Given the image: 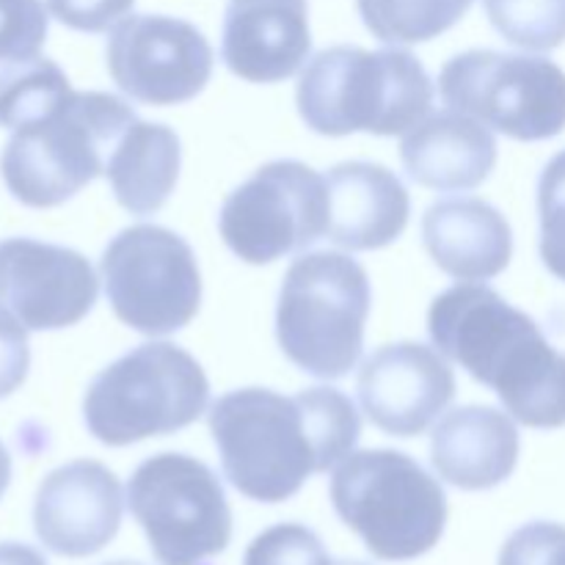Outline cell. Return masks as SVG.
<instances>
[{"instance_id": "obj_5", "label": "cell", "mask_w": 565, "mask_h": 565, "mask_svg": "<svg viewBox=\"0 0 565 565\" xmlns=\"http://www.w3.org/2000/svg\"><path fill=\"white\" fill-rule=\"evenodd\" d=\"M331 505L379 561H417L445 535V489L406 452L342 458L331 475Z\"/></svg>"}, {"instance_id": "obj_30", "label": "cell", "mask_w": 565, "mask_h": 565, "mask_svg": "<svg viewBox=\"0 0 565 565\" xmlns=\"http://www.w3.org/2000/svg\"><path fill=\"white\" fill-rule=\"evenodd\" d=\"M25 326L0 309V401L22 386L31 370V348H28Z\"/></svg>"}, {"instance_id": "obj_27", "label": "cell", "mask_w": 565, "mask_h": 565, "mask_svg": "<svg viewBox=\"0 0 565 565\" xmlns=\"http://www.w3.org/2000/svg\"><path fill=\"white\" fill-rule=\"evenodd\" d=\"M47 39V9L42 0H0V64L39 55Z\"/></svg>"}, {"instance_id": "obj_25", "label": "cell", "mask_w": 565, "mask_h": 565, "mask_svg": "<svg viewBox=\"0 0 565 565\" xmlns=\"http://www.w3.org/2000/svg\"><path fill=\"white\" fill-rule=\"evenodd\" d=\"M318 533L303 524H274L248 544L243 565H334Z\"/></svg>"}, {"instance_id": "obj_26", "label": "cell", "mask_w": 565, "mask_h": 565, "mask_svg": "<svg viewBox=\"0 0 565 565\" xmlns=\"http://www.w3.org/2000/svg\"><path fill=\"white\" fill-rule=\"evenodd\" d=\"M541 259L565 281V149L544 166L539 180Z\"/></svg>"}, {"instance_id": "obj_18", "label": "cell", "mask_w": 565, "mask_h": 565, "mask_svg": "<svg viewBox=\"0 0 565 565\" xmlns=\"http://www.w3.org/2000/svg\"><path fill=\"white\" fill-rule=\"evenodd\" d=\"M430 463L445 483L461 491L494 489L519 463L516 425L500 408H452L430 434Z\"/></svg>"}, {"instance_id": "obj_3", "label": "cell", "mask_w": 565, "mask_h": 565, "mask_svg": "<svg viewBox=\"0 0 565 565\" xmlns=\"http://www.w3.org/2000/svg\"><path fill=\"white\" fill-rule=\"evenodd\" d=\"M296 103L309 130L320 136H403L430 114L434 83L408 50L337 44L307 61Z\"/></svg>"}, {"instance_id": "obj_22", "label": "cell", "mask_w": 565, "mask_h": 565, "mask_svg": "<svg viewBox=\"0 0 565 565\" xmlns=\"http://www.w3.org/2000/svg\"><path fill=\"white\" fill-rule=\"evenodd\" d=\"M70 94V77L55 61L33 55V58L3 64L0 66V125L11 132L20 130L53 114Z\"/></svg>"}, {"instance_id": "obj_34", "label": "cell", "mask_w": 565, "mask_h": 565, "mask_svg": "<svg viewBox=\"0 0 565 565\" xmlns=\"http://www.w3.org/2000/svg\"><path fill=\"white\" fill-rule=\"evenodd\" d=\"M334 565H367V563H356V561H337Z\"/></svg>"}, {"instance_id": "obj_14", "label": "cell", "mask_w": 565, "mask_h": 565, "mask_svg": "<svg viewBox=\"0 0 565 565\" xmlns=\"http://www.w3.org/2000/svg\"><path fill=\"white\" fill-rule=\"evenodd\" d=\"M359 403L375 428L397 439L428 430L456 397V373L445 353L419 342L384 345L362 364Z\"/></svg>"}, {"instance_id": "obj_2", "label": "cell", "mask_w": 565, "mask_h": 565, "mask_svg": "<svg viewBox=\"0 0 565 565\" xmlns=\"http://www.w3.org/2000/svg\"><path fill=\"white\" fill-rule=\"evenodd\" d=\"M428 334L439 353L497 392L527 428L565 425V353L541 326L491 287L463 281L434 298Z\"/></svg>"}, {"instance_id": "obj_20", "label": "cell", "mask_w": 565, "mask_h": 565, "mask_svg": "<svg viewBox=\"0 0 565 565\" xmlns=\"http://www.w3.org/2000/svg\"><path fill=\"white\" fill-rule=\"evenodd\" d=\"M401 160L417 185L441 193L472 191L494 171L497 141L483 121L450 108L408 130Z\"/></svg>"}, {"instance_id": "obj_33", "label": "cell", "mask_w": 565, "mask_h": 565, "mask_svg": "<svg viewBox=\"0 0 565 565\" xmlns=\"http://www.w3.org/2000/svg\"><path fill=\"white\" fill-rule=\"evenodd\" d=\"M105 565H143V563H138V561H114V563H105Z\"/></svg>"}, {"instance_id": "obj_17", "label": "cell", "mask_w": 565, "mask_h": 565, "mask_svg": "<svg viewBox=\"0 0 565 565\" xmlns=\"http://www.w3.org/2000/svg\"><path fill=\"white\" fill-rule=\"evenodd\" d=\"M329 241L348 252H375L408 226L412 199L395 171L370 160H348L326 177Z\"/></svg>"}, {"instance_id": "obj_32", "label": "cell", "mask_w": 565, "mask_h": 565, "mask_svg": "<svg viewBox=\"0 0 565 565\" xmlns=\"http://www.w3.org/2000/svg\"><path fill=\"white\" fill-rule=\"evenodd\" d=\"M9 483H11V456L3 447V441H0V497L6 494Z\"/></svg>"}, {"instance_id": "obj_9", "label": "cell", "mask_w": 565, "mask_h": 565, "mask_svg": "<svg viewBox=\"0 0 565 565\" xmlns=\"http://www.w3.org/2000/svg\"><path fill=\"white\" fill-rule=\"evenodd\" d=\"M439 94L447 108L516 141H546L565 130V72L541 55L458 53L441 70Z\"/></svg>"}, {"instance_id": "obj_12", "label": "cell", "mask_w": 565, "mask_h": 565, "mask_svg": "<svg viewBox=\"0 0 565 565\" xmlns=\"http://www.w3.org/2000/svg\"><path fill=\"white\" fill-rule=\"evenodd\" d=\"M105 61L116 86L147 105H180L213 75V47L196 25L166 14H130L110 28Z\"/></svg>"}, {"instance_id": "obj_4", "label": "cell", "mask_w": 565, "mask_h": 565, "mask_svg": "<svg viewBox=\"0 0 565 565\" xmlns=\"http://www.w3.org/2000/svg\"><path fill=\"white\" fill-rule=\"evenodd\" d=\"M136 119L114 94L72 92L53 114L9 138L0 158L6 188L28 207H58L105 174L110 152Z\"/></svg>"}, {"instance_id": "obj_1", "label": "cell", "mask_w": 565, "mask_h": 565, "mask_svg": "<svg viewBox=\"0 0 565 565\" xmlns=\"http://www.w3.org/2000/svg\"><path fill=\"white\" fill-rule=\"evenodd\" d=\"M226 480L257 502H285L312 475L348 458L362 436V417L334 386H312L296 397L274 390H235L207 414Z\"/></svg>"}, {"instance_id": "obj_13", "label": "cell", "mask_w": 565, "mask_h": 565, "mask_svg": "<svg viewBox=\"0 0 565 565\" xmlns=\"http://www.w3.org/2000/svg\"><path fill=\"white\" fill-rule=\"evenodd\" d=\"M99 281L81 252L33 237L0 243V309L28 331L81 323L97 303Z\"/></svg>"}, {"instance_id": "obj_23", "label": "cell", "mask_w": 565, "mask_h": 565, "mask_svg": "<svg viewBox=\"0 0 565 565\" xmlns=\"http://www.w3.org/2000/svg\"><path fill=\"white\" fill-rule=\"evenodd\" d=\"M359 14L386 44L430 42L450 31L475 0H356Z\"/></svg>"}, {"instance_id": "obj_11", "label": "cell", "mask_w": 565, "mask_h": 565, "mask_svg": "<svg viewBox=\"0 0 565 565\" xmlns=\"http://www.w3.org/2000/svg\"><path fill=\"white\" fill-rule=\"evenodd\" d=\"M218 230L235 257L268 265L303 252L329 232L326 177L301 160H274L226 196Z\"/></svg>"}, {"instance_id": "obj_10", "label": "cell", "mask_w": 565, "mask_h": 565, "mask_svg": "<svg viewBox=\"0 0 565 565\" xmlns=\"http://www.w3.org/2000/svg\"><path fill=\"white\" fill-rule=\"evenodd\" d=\"M105 296L116 318L149 337L185 329L202 303V274L193 248L154 224L121 230L99 259Z\"/></svg>"}, {"instance_id": "obj_24", "label": "cell", "mask_w": 565, "mask_h": 565, "mask_svg": "<svg viewBox=\"0 0 565 565\" xmlns=\"http://www.w3.org/2000/svg\"><path fill=\"white\" fill-rule=\"evenodd\" d=\"M483 9L513 47L546 53L565 42V0H483Z\"/></svg>"}, {"instance_id": "obj_28", "label": "cell", "mask_w": 565, "mask_h": 565, "mask_svg": "<svg viewBox=\"0 0 565 565\" xmlns=\"http://www.w3.org/2000/svg\"><path fill=\"white\" fill-rule=\"evenodd\" d=\"M500 565H565V524L530 522L505 541Z\"/></svg>"}, {"instance_id": "obj_15", "label": "cell", "mask_w": 565, "mask_h": 565, "mask_svg": "<svg viewBox=\"0 0 565 565\" xmlns=\"http://www.w3.org/2000/svg\"><path fill=\"white\" fill-rule=\"evenodd\" d=\"M125 511L121 483L105 463H64L42 480L33 500V530L53 555L92 557L116 539Z\"/></svg>"}, {"instance_id": "obj_7", "label": "cell", "mask_w": 565, "mask_h": 565, "mask_svg": "<svg viewBox=\"0 0 565 565\" xmlns=\"http://www.w3.org/2000/svg\"><path fill=\"white\" fill-rule=\"evenodd\" d=\"M207 401L210 381L191 353L171 342H147L88 384L83 419L97 441L127 447L188 428Z\"/></svg>"}, {"instance_id": "obj_29", "label": "cell", "mask_w": 565, "mask_h": 565, "mask_svg": "<svg viewBox=\"0 0 565 565\" xmlns=\"http://www.w3.org/2000/svg\"><path fill=\"white\" fill-rule=\"evenodd\" d=\"M136 0H47V9L61 25L83 33H103L125 20Z\"/></svg>"}, {"instance_id": "obj_19", "label": "cell", "mask_w": 565, "mask_h": 565, "mask_svg": "<svg viewBox=\"0 0 565 565\" xmlns=\"http://www.w3.org/2000/svg\"><path fill=\"white\" fill-rule=\"evenodd\" d=\"M423 243L434 263L458 281L494 279L513 254V232L505 215L475 196L430 204L423 218Z\"/></svg>"}, {"instance_id": "obj_31", "label": "cell", "mask_w": 565, "mask_h": 565, "mask_svg": "<svg viewBox=\"0 0 565 565\" xmlns=\"http://www.w3.org/2000/svg\"><path fill=\"white\" fill-rule=\"evenodd\" d=\"M0 565H47V561L33 546L6 541V544H0Z\"/></svg>"}, {"instance_id": "obj_21", "label": "cell", "mask_w": 565, "mask_h": 565, "mask_svg": "<svg viewBox=\"0 0 565 565\" xmlns=\"http://www.w3.org/2000/svg\"><path fill=\"white\" fill-rule=\"evenodd\" d=\"M180 163V136L166 125L136 119L110 152L105 177L127 213L152 215L174 193Z\"/></svg>"}, {"instance_id": "obj_16", "label": "cell", "mask_w": 565, "mask_h": 565, "mask_svg": "<svg viewBox=\"0 0 565 565\" xmlns=\"http://www.w3.org/2000/svg\"><path fill=\"white\" fill-rule=\"evenodd\" d=\"M307 0H230L221 58L248 83H279L309 58Z\"/></svg>"}, {"instance_id": "obj_8", "label": "cell", "mask_w": 565, "mask_h": 565, "mask_svg": "<svg viewBox=\"0 0 565 565\" xmlns=\"http://www.w3.org/2000/svg\"><path fill=\"white\" fill-rule=\"evenodd\" d=\"M127 505L160 565H207L232 541L218 475L185 452H158L132 472Z\"/></svg>"}, {"instance_id": "obj_6", "label": "cell", "mask_w": 565, "mask_h": 565, "mask_svg": "<svg viewBox=\"0 0 565 565\" xmlns=\"http://www.w3.org/2000/svg\"><path fill=\"white\" fill-rule=\"evenodd\" d=\"M370 303L367 270L351 254H303L281 281L276 340L303 373L340 381L362 359Z\"/></svg>"}]
</instances>
